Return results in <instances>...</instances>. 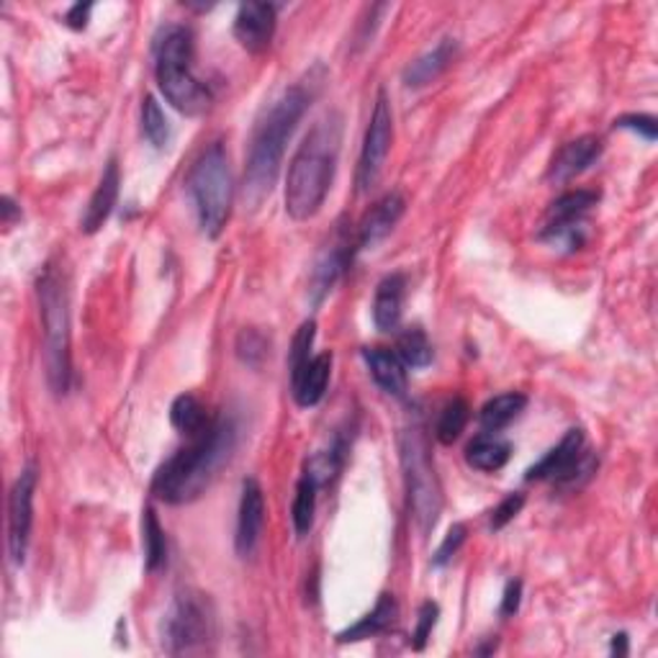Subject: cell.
Returning <instances> with one entry per match:
<instances>
[{"instance_id":"cell-23","label":"cell","mask_w":658,"mask_h":658,"mask_svg":"<svg viewBox=\"0 0 658 658\" xmlns=\"http://www.w3.org/2000/svg\"><path fill=\"white\" fill-rule=\"evenodd\" d=\"M329 373H332V352H319V355L311 358L309 365L304 368V373L291 383V394L296 404L309 410V406H317L322 402Z\"/></svg>"},{"instance_id":"cell-35","label":"cell","mask_w":658,"mask_h":658,"mask_svg":"<svg viewBox=\"0 0 658 658\" xmlns=\"http://www.w3.org/2000/svg\"><path fill=\"white\" fill-rule=\"evenodd\" d=\"M437 617H441V607L435 602H425L420 607V617H417V628H414L412 636V648L414 651H425L429 636H433V628L437 625Z\"/></svg>"},{"instance_id":"cell-42","label":"cell","mask_w":658,"mask_h":658,"mask_svg":"<svg viewBox=\"0 0 658 658\" xmlns=\"http://www.w3.org/2000/svg\"><path fill=\"white\" fill-rule=\"evenodd\" d=\"M609 654L613 656H628V636L625 633H620V636L613 638V648H609Z\"/></svg>"},{"instance_id":"cell-3","label":"cell","mask_w":658,"mask_h":658,"mask_svg":"<svg viewBox=\"0 0 658 658\" xmlns=\"http://www.w3.org/2000/svg\"><path fill=\"white\" fill-rule=\"evenodd\" d=\"M340 147L342 116L335 112L322 116L304 137L286 176V211L296 222H307L325 206L337 172Z\"/></svg>"},{"instance_id":"cell-1","label":"cell","mask_w":658,"mask_h":658,"mask_svg":"<svg viewBox=\"0 0 658 658\" xmlns=\"http://www.w3.org/2000/svg\"><path fill=\"white\" fill-rule=\"evenodd\" d=\"M311 100H315V88L304 81L294 83L257 119L247 152L245 183H242V195H245L247 206L257 209L270 195L280 164H284L288 139L299 127Z\"/></svg>"},{"instance_id":"cell-15","label":"cell","mask_w":658,"mask_h":658,"mask_svg":"<svg viewBox=\"0 0 658 658\" xmlns=\"http://www.w3.org/2000/svg\"><path fill=\"white\" fill-rule=\"evenodd\" d=\"M406 201L399 191H391L383 195L381 201H375L368 214L360 219L358 224V237H355V250H373L379 242H383L394 232L399 219L404 216Z\"/></svg>"},{"instance_id":"cell-6","label":"cell","mask_w":658,"mask_h":658,"mask_svg":"<svg viewBox=\"0 0 658 658\" xmlns=\"http://www.w3.org/2000/svg\"><path fill=\"white\" fill-rule=\"evenodd\" d=\"M399 456H402L410 514L422 535H429L443 509V487L441 479H437L425 427L420 422L402 429V435H399Z\"/></svg>"},{"instance_id":"cell-40","label":"cell","mask_w":658,"mask_h":658,"mask_svg":"<svg viewBox=\"0 0 658 658\" xmlns=\"http://www.w3.org/2000/svg\"><path fill=\"white\" fill-rule=\"evenodd\" d=\"M91 11H93V3H75L65 13V23H67L70 29L83 31L85 26H88V21H91Z\"/></svg>"},{"instance_id":"cell-7","label":"cell","mask_w":658,"mask_h":658,"mask_svg":"<svg viewBox=\"0 0 658 658\" xmlns=\"http://www.w3.org/2000/svg\"><path fill=\"white\" fill-rule=\"evenodd\" d=\"M188 191L193 195L199 226L206 237L216 240L222 234L232 209V168L222 142L209 145L193 162L188 176Z\"/></svg>"},{"instance_id":"cell-28","label":"cell","mask_w":658,"mask_h":658,"mask_svg":"<svg viewBox=\"0 0 658 658\" xmlns=\"http://www.w3.org/2000/svg\"><path fill=\"white\" fill-rule=\"evenodd\" d=\"M344 445L342 437H335V443L329 445L327 450H319L315 456L309 458L307 464V476L311 481L317 484L319 489L327 487L329 481H335V476L342 471V464H344Z\"/></svg>"},{"instance_id":"cell-24","label":"cell","mask_w":658,"mask_h":658,"mask_svg":"<svg viewBox=\"0 0 658 658\" xmlns=\"http://www.w3.org/2000/svg\"><path fill=\"white\" fill-rule=\"evenodd\" d=\"M509 456H512V445L507 441H499L494 433L476 437V441L466 448L468 466L484 474H494L499 471V468H505Z\"/></svg>"},{"instance_id":"cell-34","label":"cell","mask_w":658,"mask_h":658,"mask_svg":"<svg viewBox=\"0 0 658 658\" xmlns=\"http://www.w3.org/2000/svg\"><path fill=\"white\" fill-rule=\"evenodd\" d=\"M315 337H317V322L315 319H307L299 329H296L294 342H291V352H288V365H291V383L299 379L304 373V368L309 365L311 348H315Z\"/></svg>"},{"instance_id":"cell-8","label":"cell","mask_w":658,"mask_h":658,"mask_svg":"<svg viewBox=\"0 0 658 658\" xmlns=\"http://www.w3.org/2000/svg\"><path fill=\"white\" fill-rule=\"evenodd\" d=\"M216 644V609L203 592L176 594L162 617V648L170 656L211 654Z\"/></svg>"},{"instance_id":"cell-32","label":"cell","mask_w":658,"mask_h":658,"mask_svg":"<svg viewBox=\"0 0 658 658\" xmlns=\"http://www.w3.org/2000/svg\"><path fill=\"white\" fill-rule=\"evenodd\" d=\"M139 116H142V131H145L147 142H150L155 150H164V147L170 145L172 129H170L168 116L162 114L158 98L145 96L142 114H139Z\"/></svg>"},{"instance_id":"cell-30","label":"cell","mask_w":658,"mask_h":658,"mask_svg":"<svg viewBox=\"0 0 658 658\" xmlns=\"http://www.w3.org/2000/svg\"><path fill=\"white\" fill-rule=\"evenodd\" d=\"M317 491H319V487H317L315 481L309 479L307 474H304L301 479H299V484H296V497H294L291 517H294V530H296V535H299V538L309 535L311 524H315Z\"/></svg>"},{"instance_id":"cell-37","label":"cell","mask_w":658,"mask_h":658,"mask_svg":"<svg viewBox=\"0 0 658 658\" xmlns=\"http://www.w3.org/2000/svg\"><path fill=\"white\" fill-rule=\"evenodd\" d=\"M617 129H630L636 131V135H640L646 139V142H656L658 137V124L654 116L648 114H628V116H620V119L615 121Z\"/></svg>"},{"instance_id":"cell-14","label":"cell","mask_w":658,"mask_h":658,"mask_svg":"<svg viewBox=\"0 0 658 658\" xmlns=\"http://www.w3.org/2000/svg\"><path fill=\"white\" fill-rule=\"evenodd\" d=\"M265 528V497L257 479L242 481V497L237 509V535H234V548L242 559H250L257 551Z\"/></svg>"},{"instance_id":"cell-38","label":"cell","mask_w":658,"mask_h":658,"mask_svg":"<svg viewBox=\"0 0 658 658\" xmlns=\"http://www.w3.org/2000/svg\"><path fill=\"white\" fill-rule=\"evenodd\" d=\"M466 532H468L466 524H460V522L453 524V528L448 530V535L443 538L441 548H437V553H435V559H433L435 566H445V563H448L453 559V555H456L460 551V545L466 543Z\"/></svg>"},{"instance_id":"cell-4","label":"cell","mask_w":658,"mask_h":658,"mask_svg":"<svg viewBox=\"0 0 658 658\" xmlns=\"http://www.w3.org/2000/svg\"><path fill=\"white\" fill-rule=\"evenodd\" d=\"M39 315L44 332V368L46 383L57 396H65L73 379L70 360V288L67 276L60 265L46 263L36 278Z\"/></svg>"},{"instance_id":"cell-2","label":"cell","mask_w":658,"mask_h":658,"mask_svg":"<svg viewBox=\"0 0 658 658\" xmlns=\"http://www.w3.org/2000/svg\"><path fill=\"white\" fill-rule=\"evenodd\" d=\"M237 429L230 417H216L209 427L191 437L185 448L164 460L152 479V494L168 505H188L199 499L214 481L226 460H230Z\"/></svg>"},{"instance_id":"cell-26","label":"cell","mask_w":658,"mask_h":658,"mask_svg":"<svg viewBox=\"0 0 658 658\" xmlns=\"http://www.w3.org/2000/svg\"><path fill=\"white\" fill-rule=\"evenodd\" d=\"M170 422L178 433L195 437L209 427L211 420L206 414V406H203L199 399H195L193 394H180L170 406Z\"/></svg>"},{"instance_id":"cell-25","label":"cell","mask_w":658,"mask_h":658,"mask_svg":"<svg viewBox=\"0 0 658 658\" xmlns=\"http://www.w3.org/2000/svg\"><path fill=\"white\" fill-rule=\"evenodd\" d=\"M524 406H528V396L520 394V391H507V394L494 396L479 412L481 427L487 429V433H499V429L512 425V422L520 417Z\"/></svg>"},{"instance_id":"cell-31","label":"cell","mask_w":658,"mask_h":658,"mask_svg":"<svg viewBox=\"0 0 658 658\" xmlns=\"http://www.w3.org/2000/svg\"><path fill=\"white\" fill-rule=\"evenodd\" d=\"M468 420H471V406H468L466 399H453V402L443 406L441 420H437L435 427V437L443 445H453L464 435Z\"/></svg>"},{"instance_id":"cell-9","label":"cell","mask_w":658,"mask_h":658,"mask_svg":"<svg viewBox=\"0 0 658 658\" xmlns=\"http://www.w3.org/2000/svg\"><path fill=\"white\" fill-rule=\"evenodd\" d=\"M594 468H597V458L586 450L582 429L574 427L553 450H548L535 466L528 468L524 481H553L559 489H579L594 474Z\"/></svg>"},{"instance_id":"cell-17","label":"cell","mask_w":658,"mask_h":658,"mask_svg":"<svg viewBox=\"0 0 658 658\" xmlns=\"http://www.w3.org/2000/svg\"><path fill=\"white\" fill-rule=\"evenodd\" d=\"M458 39L453 36H445L437 42L433 50L420 54L417 60L410 62L404 70V85L406 88H425V85L435 83L437 77H441L445 70H448L453 62L458 60Z\"/></svg>"},{"instance_id":"cell-39","label":"cell","mask_w":658,"mask_h":658,"mask_svg":"<svg viewBox=\"0 0 658 658\" xmlns=\"http://www.w3.org/2000/svg\"><path fill=\"white\" fill-rule=\"evenodd\" d=\"M520 602H522V582H520V579H512V582L505 586V594H501V607H499L501 617L517 615V609H520Z\"/></svg>"},{"instance_id":"cell-33","label":"cell","mask_w":658,"mask_h":658,"mask_svg":"<svg viewBox=\"0 0 658 658\" xmlns=\"http://www.w3.org/2000/svg\"><path fill=\"white\" fill-rule=\"evenodd\" d=\"M234 352H237V358L247 368H261L265 363V358L270 355V340L261 332V329L245 327L237 335V342H234Z\"/></svg>"},{"instance_id":"cell-10","label":"cell","mask_w":658,"mask_h":658,"mask_svg":"<svg viewBox=\"0 0 658 658\" xmlns=\"http://www.w3.org/2000/svg\"><path fill=\"white\" fill-rule=\"evenodd\" d=\"M391 142H394V114H391L386 91H379L371 121H368V129H365L363 150H360V160H358L360 193H368L381 180L391 152Z\"/></svg>"},{"instance_id":"cell-13","label":"cell","mask_w":658,"mask_h":658,"mask_svg":"<svg viewBox=\"0 0 658 658\" xmlns=\"http://www.w3.org/2000/svg\"><path fill=\"white\" fill-rule=\"evenodd\" d=\"M276 6L247 0V3L237 8V15H234V39H237L247 52L261 54L268 50L273 36H276Z\"/></svg>"},{"instance_id":"cell-19","label":"cell","mask_w":658,"mask_h":658,"mask_svg":"<svg viewBox=\"0 0 658 658\" xmlns=\"http://www.w3.org/2000/svg\"><path fill=\"white\" fill-rule=\"evenodd\" d=\"M352 261V253H350V245L348 240H335L332 245H329L322 257H319L315 270H311V284H309V294H311V301L315 304H322L329 291H332L337 280L344 273Z\"/></svg>"},{"instance_id":"cell-22","label":"cell","mask_w":658,"mask_h":658,"mask_svg":"<svg viewBox=\"0 0 658 658\" xmlns=\"http://www.w3.org/2000/svg\"><path fill=\"white\" fill-rule=\"evenodd\" d=\"M363 358L368 363V371H371L373 381L386 391L391 396H404L406 394V365L402 358L396 355V350L389 348H368L363 350Z\"/></svg>"},{"instance_id":"cell-18","label":"cell","mask_w":658,"mask_h":658,"mask_svg":"<svg viewBox=\"0 0 658 658\" xmlns=\"http://www.w3.org/2000/svg\"><path fill=\"white\" fill-rule=\"evenodd\" d=\"M119 185H121V172L116 158L108 160L104 176H100V183L96 191H93L88 206H85V214L81 219V230L85 234H96L100 226L108 222L112 211L119 201Z\"/></svg>"},{"instance_id":"cell-27","label":"cell","mask_w":658,"mask_h":658,"mask_svg":"<svg viewBox=\"0 0 658 658\" xmlns=\"http://www.w3.org/2000/svg\"><path fill=\"white\" fill-rule=\"evenodd\" d=\"M142 545H145V569L155 574L164 566L168 561V538H164V530L155 514L152 507L145 509L142 517Z\"/></svg>"},{"instance_id":"cell-12","label":"cell","mask_w":658,"mask_h":658,"mask_svg":"<svg viewBox=\"0 0 658 658\" xmlns=\"http://www.w3.org/2000/svg\"><path fill=\"white\" fill-rule=\"evenodd\" d=\"M36 481V466H26L13 481L11 497H8V553L19 566L26 561L31 528H34Z\"/></svg>"},{"instance_id":"cell-21","label":"cell","mask_w":658,"mask_h":658,"mask_svg":"<svg viewBox=\"0 0 658 658\" xmlns=\"http://www.w3.org/2000/svg\"><path fill=\"white\" fill-rule=\"evenodd\" d=\"M404 296H406V278L404 273H391L375 288L373 299V322L381 332H394L404 315Z\"/></svg>"},{"instance_id":"cell-16","label":"cell","mask_w":658,"mask_h":658,"mask_svg":"<svg viewBox=\"0 0 658 658\" xmlns=\"http://www.w3.org/2000/svg\"><path fill=\"white\" fill-rule=\"evenodd\" d=\"M602 158V139L594 135H584L579 139H571L553 155L548 164V180L551 183H569L576 176H582Z\"/></svg>"},{"instance_id":"cell-36","label":"cell","mask_w":658,"mask_h":658,"mask_svg":"<svg viewBox=\"0 0 658 658\" xmlns=\"http://www.w3.org/2000/svg\"><path fill=\"white\" fill-rule=\"evenodd\" d=\"M522 507H524V494H520V491H512V494H507L505 499L499 501L497 505V509H494L491 512V522H489V528H491V532H499V530H505L509 522L514 520L517 514L522 512Z\"/></svg>"},{"instance_id":"cell-20","label":"cell","mask_w":658,"mask_h":658,"mask_svg":"<svg viewBox=\"0 0 658 658\" xmlns=\"http://www.w3.org/2000/svg\"><path fill=\"white\" fill-rule=\"evenodd\" d=\"M396 620H399V602L394 594L383 592L371 613L360 617V620L355 625H350L348 630L337 633V644H358V640L383 636V633L394 628Z\"/></svg>"},{"instance_id":"cell-29","label":"cell","mask_w":658,"mask_h":658,"mask_svg":"<svg viewBox=\"0 0 658 658\" xmlns=\"http://www.w3.org/2000/svg\"><path fill=\"white\" fill-rule=\"evenodd\" d=\"M396 355L402 358V363L406 368H414V371H420V368H427L433 363V344H429L425 329L420 327L404 329L396 340Z\"/></svg>"},{"instance_id":"cell-41","label":"cell","mask_w":658,"mask_h":658,"mask_svg":"<svg viewBox=\"0 0 658 658\" xmlns=\"http://www.w3.org/2000/svg\"><path fill=\"white\" fill-rule=\"evenodd\" d=\"M0 203H3V206H0V211H3V226H11L15 219H21V206H15L11 195H3Z\"/></svg>"},{"instance_id":"cell-5","label":"cell","mask_w":658,"mask_h":658,"mask_svg":"<svg viewBox=\"0 0 658 658\" xmlns=\"http://www.w3.org/2000/svg\"><path fill=\"white\" fill-rule=\"evenodd\" d=\"M155 75L162 96L180 114L199 116L211 106V93L193 73V34L191 29L170 23L155 39Z\"/></svg>"},{"instance_id":"cell-11","label":"cell","mask_w":658,"mask_h":658,"mask_svg":"<svg viewBox=\"0 0 658 658\" xmlns=\"http://www.w3.org/2000/svg\"><path fill=\"white\" fill-rule=\"evenodd\" d=\"M599 203V193L597 191H569L563 193L561 199H555L551 203L545 214V226L540 232V240L553 242V245H563L569 247V253H574L584 245L586 234H584V222L586 214Z\"/></svg>"}]
</instances>
